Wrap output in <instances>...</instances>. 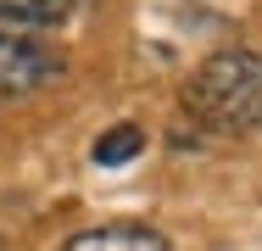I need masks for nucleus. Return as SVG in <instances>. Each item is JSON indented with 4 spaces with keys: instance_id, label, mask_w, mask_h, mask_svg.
<instances>
[{
    "instance_id": "nucleus-3",
    "label": "nucleus",
    "mask_w": 262,
    "mask_h": 251,
    "mask_svg": "<svg viewBox=\"0 0 262 251\" xmlns=\"http://www.w3.org/2000/svg\"><path fill=\"white\" fill-rule=\"evenodd\" d=\"M67 251H173V246L162 240L157 229H145V223H106V229L78 235Z\"/></svg>"
},
{
    "instance_id": "nucleus-1",
    "label": "nucleus",
    "mask_w": 262,
    "mask_h": 251,
    "mask_svg": "<svg viewBox=\"0 0 262 251\" xmlns=\"http://www.w3.org/2000/svg\"><path fill=\"white\" fill-rule=\"evenodd\" d=\"M184 112L223 134L262 129V56L257 50H217L184 78Z\"/></svg>"
},
{
    "instance_id": "nucleus-5",
    "label": "nucleus",
    "mask_w": 262,
    "mask_h": 251,
    "mask_svg": "<svg viewBox=\"0 0 262 251\" xmlns=\"http://www.w3.org/2000/svg\"><path fill=\"white\" fill-rule=\"evenodd\" d=\"M67 11V0H0V23H56Z\"/></svg>"
},
{
    "instance_id": "nucleus-6",
    "label": "nucleus",
    "mask_w": 262,
    "mask_h": 251,
    "mask_svg": "<svg viewBox=\"0 0 262 251\" xmlns=\"http://www.w3.org/2000/svg\"><path fill=\"white\" fill-rule=\"evenodd\" d=\"M0 251H6V246H0Z\"/></svg>"
},
{
    "instance_id": "nucleus-4",
    "label": "nucleus",
    "mask_w": 262,
    "mask_h": 251,
    "mask_svg": "<svg viewBox=\"0 0 262 251\" xmlns=\"http://www.w3.org/2000/svg\"><path fill=\"white\" fill-rule=\"evenodd\" d=\"M140 145H145V134H140L134 123H117V129H106L101 140H95V162H101V168H117V162L140 156Z\"/></svg>"
},
{
    "instance_id": "nucleus-2",
    "label": "nucleus",
    "mask_w": 262,
    "mask_h": 251,
    "mask_svg": "<svg viewBox=\"0 0 262 251\" xmlns=\"http://www.w3.org/2000/svg\"><path fill=\"white\" fill-rule=\"evenodd\" d=\"M56 73H61V56L45 39H34L28 28L0 23V95H28L39 84H51Z\"/></svg>"
}]
</instances>
